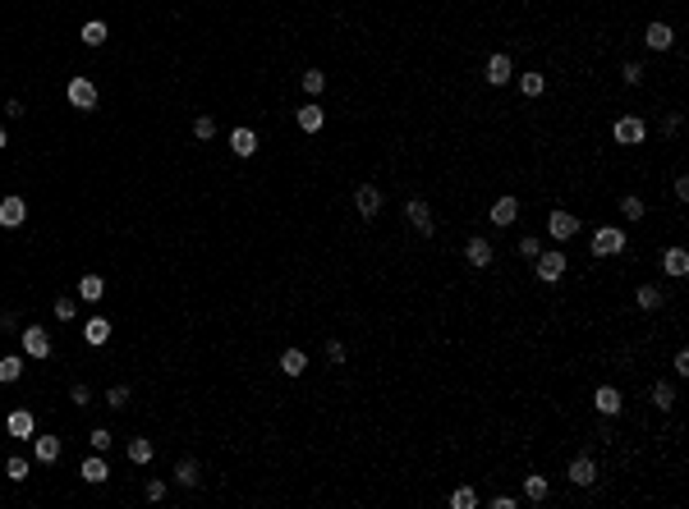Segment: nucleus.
Wrapping results in <instances>:
<instances>
[{
  "mask_svg": "<svg viewBox=\"0 0 689 509\" xmlns=\"http://www.w3.org/2000/svg\"><path fill=\"white\" fill-rule=\"evenodd\" d=\"M547 230H551V239H575V234H579V220L570 216V211H551V216H547Z\"/></svg>",
  "mask_w": 689,
  "mask_h": 509,
  "instance_id": "nucleus-13",
  "label": "nucleus"
},
{
  "mask_svg": "<svg viewBox=\"0 0 689 509\" xmlns=\"http://www.w3.org/2000/svg\"><path fill=\"white\" fill-rule=\"evenodd\" d=\"M533 271H538V280L542 285H556L561 276H566V252H538V257H533Z\"/></svg>",
  "mask_w": 689,
  "mask_h": 509,
  "instance_id": "nucleus-1",
  "label": "nucleus"
},
{
  "mask_svg": "<svg viewBox=\"0 0 689 509\" xmlns=\"http://www.w3.org/2000/svg\"><path fill=\"white\" fill-rule=\"evenodd\" d=\"M79 477H83V482H92V486H101L106 477H111V464H106V459H101V454H97V449H92V459H83Z\"/></svg>",
  "mask_w": 689,
  "mask_h": 509,
  "instance_id": "nucleus-14",
  "label": "nucleus"
},
{
  "mask_svg": "<svg viewBox=\"0 0 689 509\" xmlns=\"http://www.w3.org/2000/svg\"><path fill=\"white\" fill-rule=\"evenodd\" d=\"M23 220H28L23 198H0V230H18Z\"/></svg>",
  "mask_w": 689,
  "mask_h": 509,
  "instance_id": "nucleus-10",
  "label": "nucleus"
},
{
  "mask_svg": "<svg viewBox=\"0 0 689 509\" xmlns=\"http://www.w3.org/2000/svg\"><path fill=\"white\" fill-rule=\"evenodd\" d=\"M106 37H111V28H106L101 18H92V23H83V46H101Z\"/></svg>",
  "mask_w": 689,
  "mask_h": 509,
  "instance_id": "nucleus-29",
  "label": "nucleus"
},
{
  "mask_svg": "<svg viewBox=\"0 0 689 509\" xmlns=\"http://www.w3.org/2000/svg\"><path fill=\"white\" fill-rule=\"evenodd\" d=\"M18 340H23V354L28 358H37V363H42V358H51V330H42V326H28V330H18Z\"/></svg>",
  "mask_w": 689,
  "mask_h": 509,
  "instance_id": "nucleus-2",
  "label": "nucleus"
},
{
  "mask_svg": "<svg viewBox=\"0 0 689 509\" xmlns=\"http://www.w3.org/2000/svg\"><path fill=\"white\" fill-rule=\"evenodd\" d=\"M74 312H79V303H74L70 293H60V298H55V317H60V321H74Z\"/></svg>",
  "mask_w": 689,
  "mask_h": 509,
  "instance_id": "nucleus-37",
  "label": "nucleus"
},
{
  "mask_svg": "<svg viewBox=\"0 0 689 509\" xmlns=\"http://www.w3.org/2000/svg\"><path fill=\"white\" fill-rule=\"evenodd\" d=\"M0 147H9V138H5V129H0Z\"/></svg>",
  "mask_w": 689,
  "mask_h": 509,
  "instance_id": "nucleus-48",
  "label": "nucleus"
},
{
  "mask_svg": "<svg viewBox=\"0 0 689 509\" xmlns=\"http://www.w3.org/2000/svg\"><path fill=\"white\" fill-rule=\"evenodd\" d=\"M634 303H639L644 312H657V308L666 303V293L657 289V285H639V289H634Z\"/></svg>",
  "mask_w": 689,
  "mask_h": 509,
  "instance_id": "nucleus-25",
  "label": "nucleus"
},
{
  "mask_svg": "<svg viewBox=\"0 0 689 509\" xmlns=\"http://www.w3.org/2000/svg\"><path fill=\"white\" fill-rule=\"evenodd\" d=\"M18 376H23V358H18V354H5V358H0V381L9 386V381H18Z\"/></svg>",
  "mask_w": 689,
  "mask_h": 509,
  "instance_id": "nucleus-30",
  "label": "nucleus"
},
{
  "mask_svg": "<svg viewBox=\"0 0 689 509\" xmlns=\"http://www.w3.org/2000/svg\"><path fill=\"white\" fill-rule=\"evenodd\" d=\"M519 92L524 96H542V92H547V78H542V74H519Z\"/></svg>",
  "mask_w": 689,
  "mask_h": 509,
  "instance_id": "nucleus-32",
  "label": "nucleus"
},
{
  "mask_svg": "<svg viewBox=\"0 0 689 509\" xmlns=\"http://www.w3.org/2000/svg\"><path fill=\"white\" fill-rule=\"evenodd\" d=\"M70 399H74V404H87V399H92V390H87V386H83V381H79V386H74V390H70Z\"/></svg>",
  "mask_w": 689,
  "mask_h": 509,
  "instance_id": "nucleus-45",
  "label": "nucleus"
},
{
  "mask_svg": "<svg viewBox=\"0 0 689 509\" xmlns=\"http://www.w3.org/2000/svg\"><path fill=\"white\" fill-rule=\"evenodd\" d=\"M354 207H358L363 220H373L377 211H382V189H377V184H358V189H354Z\"/></svg>",
  "mask_w": 689,
  "mask_h": 509,
  "instance_id": "nucleus-5",
  "label": "nucleus"
},
{
  "mask_svg": "<svg viewBox=\"0 0 689 509\" xmlns=\"http://www.w3.org/2000/svg\"><path fill=\"white\" fill-rule=\"evenodd\" d=\"M175 482H180V486H198L202 482L198 459H180V464H175Z\"/></svg>",
  "mask_w": 689,
  "mask_h": 509,
  "instance_id": "nucleus-26",
  "label": "nucleus"
},
{
  "mask_svg": "<svg viewBox=\"0 0 689 509\" xmlns=\"http://www.w3.org/2000/svg\"><path fill=\"white\" fill-rule=\"evenodd\" d=\"M5 432L18 436V440H33V436H37V418L28 413V408H14V413L5 418Z\"/></svg>",
  "mask_w": 689,
  "mask_h": 509,
  "instance_id": "nucleus-8",
  "label": "nucleus"
},
{
  "mask_svg": "<svg viewBox=\"0 0 689 509\" xmlns=\"http://www.w3.org/2000/svg\"><path fill=\"white\" fill-rule=\"evenodd\" d=\"M148 500H166V482L161 477H148Z\"/></svg>",
  "mask_w": 689,
  "mask_h": 509,
  "instance_id": "nucleus-42",
  "label": "nucleus"
},
{
  "mask_svg": "<svg viewBox=\"0 0 689 509\" xmlns=\"http://www.w3.org/2000/svg\"><path fill=\"white\" fill-rule=\"evenodd\" d=\"M538 252H542V239H533V234H524V239H519V257H538Z\"/></svg>",
  "mask_w": 689,
  "mask_h": 509,
  "instance_id": "nucleus-41",
  "label": "nucleus"
},
{
  "mask_svg": "<svg viewBox=\"0 0 689 509\" xmlns=\"http://www.w3.org/2000/svg\"><path fill=\"white\" fill-rule=\"evenodd\" d=\"M230 152H235V156H253L258 152V133L253 129H235V133H230Z\"/></svg>",
  "mask_w": 689,
  "mask_h": 509,
  "instance_id": "nucleus-24",
  "label": "nucleus"
},
{
  "mask_svg": "<svg viewBox=\"0 0 689 509\" xmlns=\"http://www.w3.org/2000/svg\"><path fill=\"white\" fill-rule=\"evenodd\" d=\"M620 74H625V83H629V87H634V83H644V65H625Z\"/></svg>",
  "mask_w": 689,
  "mask_h": 509,
  "instance_id": "nucleus-44",
  "label": "nucleus"
},
{
  "mask_svg": "<svg viewBox=\"0 0 689 509\" xmlns=\"http://www.w3.org/2000/svg\"><path fill=\"white\" fill-rule=\"evenodd\" d=\"M644 42H648V51H671V42H676V33H671V23H648V33H644Z\"/></svg>",
  "mask_w": 689,
  "mask_h": 509,
  "instance_id": "nucleus-15",
  "label": "nucleus"
},
{
  "mask_svg": "<svg viewBox=\"0 0 689 509\" xmlns=\"http://www.w3.org/2000/svg\"><path fill=\"white\" fill-rule=\"evenodd\" d=\"M644 198H634V193H629V198H620V216H625V220H644Z\"/></svg>",
  "mask_w": 689,
  "mask_h": 509,
  "instance_id": "nucleus-34",
  "label": "nucleus"
},
{
  "mask_svg": "<svg viewBox=\"0 0 689 509\" xmlns=\"http://www.w3.org/2000/svg\"><path fill=\"white\" fill-rule=\"evenodd\" d=\"M322 87H326V74H322V69H308V74H304V92H308V96H317Z\"/></svg>",
  "mask_w": 689,
  "mask_h": 509,
  "instance_id": "nucleus-36",
  "label": "nucleus"
},
{
  "mask_svg": "<svg viewBox=\"0 0 689 509\" xmlns=\"http://www.w3.org/2000/svg\"><path fill=\"white\" fill-rule=\"evenodd\" d=\"M653 404L662 408V413L676 404V386H671V381H657V386H653Z\"/></svg>",
  "mask_w": 689,
  "mask_h": 509,
  "instance_id": "nucleus-31",
  "label": "nucleus"
},
{
  "mask_svg": "<svg viewBox=\"0 0 689 509\" xmlns=\"http://www.w3.org/2000/svg\"><path fill=\"white\" fill-rule=\"evenodd\" d=\"M193 138L211 142V138H216V120H211V115H198V120H193Z\"/></svg>",
  "mask_w": 689,
  "mask_h": 509,
  "instance_id": "nucleus-33",
  "label": "nucleus"
},
{
  "mask_svg": "<svg viewBox=\"0 0 689 509\" xmlns=\"http://www.w3.org/2000/svg\"><path fill=\"white\" fill-rule=\"evenodd\" d=\"M483 78H487L492 87H501V83H510V78H515V60H510L506 51H497L487 60V69H483Z\"/></svg>",
  "mask_w": 689,
  "mask_h": 509,
  "instance_id": "nucleus-7",
  "label": "nucleus"
},
{
  "mask_svg": "<svg viewBox=\"0 0 689 509\" xmlns=\"http://www.w3.org/2000/svg\"><path fill=\"white\" fill-rule=\"evenodd\" d=\"M5 115H9V120H23L28 111H23V101H5Z\"/></svg>",
  "mask_w": 689,
  "mask_h": 509,
  "instance_id": "nucleus-46",
  "label": "nucleus"
},
{
  "mask_svg": "<svg viewBox=\"0 0 689 509\" xmlns=\"http://www.w3.org/2000/svg\"><path fill=\"white\" fill-rule=\"evenodd\" d=\"M593 408H597L602 418H616L620 408H625V399H620V390H616V386H602V390L593 395Z\"/></svg>",
  "mask_w": 689,
  "mask_h": 509,
  "instance_id": "nucleus-11",
  "label": "nucleus"
},
{
  "mask_svg": "<svg viewBox=\"0 0 689 509\" xmlns=\"http://www.w3.org/2000/svg\"><path fill=\"white\" fill-rule=\"evenodd\" d=\"M280 371H285V376H304V371H308V354H304V349H285V354H280Z\"/></svg>",
  "mask_w": 689,
  "mask_h": 509,
  "instance_id": "nucleus-22",
  "label": "nucleus"
},
{
  "mask_svg": "<svg viewBox=\"0 0 689 509\" xmlns=\"http://www.w3.org/2000/svg\"><path fill=\"white\" fill-rule=\"evenodd\" d=\"M662 267H666V276H689V252L685 248H666Z\"/></svg>",
  "mask_w": 689,
  "mask_h": 509,
  "instance_id": "nucleus-23",
  "label": "nucleus"
},
{
  "mask_svg": "<svg viewBox=\"0 0 689 509\" xmlns=\"http://www.w3.org/2000/svg\"><path fill=\"white\" fill-rule=\"evenodd\" d=\"M570 482H575V486H593L597 482V464L588 454H579L575 464H570Z\"/></svg>",
  "mask_w": 689,
  "mask_h": 509,
  "instance_id": "nucleus-16",
  "label": "nucleus"
},
{
  "mask_svg": "<svg viewBox=\"0 0 689 509\" xmlns=\"http://www.w3.org/2000/svg\"><path fill=\"white\" fill-rule=\"evenodd\" d=\"M676 198H680V202L689 198V174H680V179H676Z\"/></svg>",
  "mask_w": 689,
  "mask_h": 509,
  "instance_id": "nucleus-47",
  "label": "nucleus"
},
{
  "mask_svg": "<svg viewBox=\"0 0 689 509\" xmlns=\"http://www.w3.org/2000/svg\"><path fill=\"white\" fill-rule=\"evenodd\" d=\"M404 220H409L419 234H432V207L423 198H409V202H404Z\"/></svg>",
  "mask_w": 689,
  "mask_h": 509,
  "instance_id": "nucleus-9",
  "label": "nucleus"
},
{
  "mask_svg": "<svg viewBox=\"0 0 689 509\" xmlns=\"http://www.w3.org/2000/svg\"><path fill=\"white\" fill-rule=\"evenodd\" d=\"M5 477H9V482H23V477H28V459H9V464H5Z\"/></svg>",
  "mask_w": 689,
  "mask_h": 509,
  "instance_id": "nucleus-38",
  "label": "nucleus"
},
{
  "mask_svg": "<svg viewBox=\"0 0 689 509\" xmlns=\"http://www.w3.org/2000/svg\"><path fill=\"white\" fill-rule=\"evenodd\" d=\"M644 120L639 115H625V120H616V129H611V138H616L620 147H634V142H644Z\"/></svg>",
  "mask_w": 689,
  "mask_h": 509,
  "instance_id": "nucleus-6",
  "label": "nucleus"
},
{
  "mask_svg": "<svg viewBox=\"0 0 689 509\" xmlns=\"http://www.w3.org/2000/svg\"><path fill=\"white\" fill-rule=\"evenodd\" d=\"M152 454H157V449H152L148 436H133L129 440V459H133V464H152Z\"/></svg>",
  "mask_w": 689,
  "mask_h": 509,
  "instance_id": "nucleus-28",
  "label": "nucleus"
},
{
  "mask_svg": "<svg viewBox=\"0 0 689 509\" xmlns=\"http://www.w3.org/2000/svg\"><path fill=\"white\" fill-rule=\"evenodd\" d=\"M616 252H625V230L602 225V230L593 234V257H616Z\"/></svg>",
  "mask_w": 689,
  "mask_h": 509,
  "instance_id": "nucleus-3",
  "label": "nucleus"
},
{
  "mask_svg": "<svg viewBox=\"0 0 689 509\" xmlns=\"http://www.w3.org/2000/svg\"><path fill=\"white\" fill-rule=\"evenodd\" d=\"M519 220V202L515 198H497L492 202V225H515Z\"/></svg>",
  "mask_w": 689,
  "mask_h": 509,
  "instance_id": "nucleus-19",
  "label": "nucleus"
},
{
  "mask_svg": "<svg viewBox=\"0 0 689 509\" xmlns=\"http://www.w3.org/2000/svg\"><path fill=\"white\" fill-rule=\"evenodd\" d=\"M294 120H299V129H304V133H317V129H322V124H326V111H322V106H317V101H308L304 111L294 115Z\"/></svg>",
  "mask_w": 689,
  "mask_h": 509,
  "instance_id": "nucleus-18",
  "label": "nucleus"
},
{
  "mask_svg": "<svg viewBox=\"0 0 689 509\" xmlns=\"http://www.w3.org/2000/svg\"><path fill=\"white\" fill-rule=\"evenodd\" d=\"M451 505L455 509H473V505H478V491H473V486H460V491L451 496Z\"/></svg>",
  "mask_w": 689,
  "mask_h": 509,
  "instance_id": "nucleus-35",
  "label": "nucleus"
},
{
  "mask_svg": "<svg viewBox=\"0 0 689 509\" xmlns=\"http://www.w3.org/2000/svg\"><path fill=\"white\" fill-rule=\"evenodd\" d=\"M79 298H83V303H101V298H106V280H101V276H83V280H79Z\"/></svg>",
  "mask_w": 689,
  "mask_h": 509,
  "instance_id": "nucleus-27",
  "label": "nucleus"
},
{
  "mask_svg": "<svg viewBox=\"0 0 689 509\" xmlns=\"http://www.w3.org/2000/svg\"><path fill=\"white\" fill-rule=\"evenodd\" d=\"M106 404H111V408H124V404H129V386H111V390H106Z\"/></svg>",
  "mask_w": 689,
  "mask_h": 509,
  "instance_id": "nucleus-39",
  "label": "nucleus"
},
{
  "mask_svg": "<svg viewBox=\"0 0 689 509\" xmlns=\"http://www.w3.org/2000/svg\"><path fill=\"white\" fill-rule=\"evenodd\" d=\"M464 262H469V267H492V243L487 239H478V234H473L469 243H464Z\"/></svg>",
  "mask_w": 689,
  "mask_h": 509,
  "instance_id": "nucleus-12",
  "label": "nucleus"
},
{
  "mask_svg": "<svg viewBox=\"0 0 689 509\" xmlns=\"http://www.w3.org/2000/svg\"><path fill=\"white\" fill-rule=\"evenodd\" d=\"M547 496H551V482H547V477H542V473H529V477H524V500L542 505V500H547Z\"/></svg>",
  "mask_w": 689,
  "mask_h": 509,
  "instance_id": "nucleus-17",
  "label": "nucleus"
},
{
  "mask_svg": "<svg viewBox=\"0 0 689 509\" xmlns=\"http://www.w3.org/2000/svg\"><path fill=\"white\" fill-rule=\"evenodd\" d=\"M65 96H70L74 111H97V83H92V78H70Z\"/></svg>",
  "mask_w": 689,
  "mask_h": 509,
  "instance_id": "nucleus-4",
  "label": "nucleus"
},
{
  "mask_svg": "<svg viewBox=\"0 0 689 509\" xmlns=\"http://www.w3.org/2000/svg\"><path fill=\"white\" fill-rule=\"evenodd\" d=\"M87 445H92L97 454H106V449H111V432H106V427H97V432L87 436Z\"/></svg>",
  "mask_w": 689,
  "mask_h": 509,
  "instance_id": "nucleus-40",
  "label": "nucleus"
},
{
  "mask_svg": "<svg viewBox=\"0 0 689 509\" xmlns=\"http://www.w3.org/2000/svg\"><path fill=\"white\" fill-rule=\"evenodd\" d=\"M83 340H87L92 349H101L106 340H111V321H106V317H92V321L83 326Z\"/></svg>",
  "mask_w": 689,
  "mask_h": 509,
  "instance_id": "nucleus-21",
  "label": "nucleus"
},
{
  "mask_svg": "<svg viewBox=\"0 0 689 509\" xmlns=\"http://www.w3.org/2000/svg\"><path fill=\"white\" fill-rule=\"evenodd\" d=\"M326 358H331V363H345V345H341V340H326Z\"/></svg>",
  "mask_w": 689,
  "mask_h": 509,
  "instance_id": "nucleus-43",
  "label": "nucleus"
},
{
  "mask_svg": "<svg viewBox=\"0 0 689 509\" xmlns=\"http://www.w3.org/2000/svg\"><path fill=\"white\" fill-rule=\"evenodd\" d=\"M33 449H37V464H55V459H60V436H37L33 440Z\"/></svg>",
  "mask_w": 689,
  "mask_h": 509,
  "instance_id": "nucleus-20",
  "label": "nucleus"
}]
</instances>
